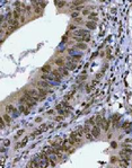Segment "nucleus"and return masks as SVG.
I'll use <instances>...</instances> for the list:
<instances>
[{
  "label": "nucleus",
  "instance_id": "obj_1",
  "mask_svg": "<svg viewBox=\"0 0 132 168\" xmlns=\"http://www.w3.org/2000/svg\"><path fill=\"white\" fill-rule=\"evenodd\" d=\"M72 34L75 36H77V37H86V36H89V29H82V28H80V29L75 31Z\"/></svg>",
  "mask_w": 132,
  "mask_h": 168
},
{
  "label": "nucleus",
  "instance_id": "obj_2",
  "mask_svg": "<svg viewBox=\"0 0 132 168\" xmlns=\"http://www.w3.org/2000/svg\"><path fill=\"white\" fill-rule=\"evenodd\" d=\"M6 111H7V113H8V114H9V113H14V116H18L19 111H17V109L15 108L14 105H11V104L6 105Z\"/></svg>",
  "mask_w": 132,
  "mask_h": 168
},
{
  "label": "nucleus",
  "instance_id": "obj_3",
  "mask_svg": "<svg viewBox=\"0 0 132 168\" xmlns=\"http://www.w3.org/2000/svg\"><path fill=\"white\" fill-rule=\"evenodd\" d=\"M90 133L93 134L94 138H98V136H100V127H99L98 125L93 126V129H91V132H90Z\"/></svg>",
  "mask_w": 132,
  "mask_h": 168
},
{
  "label": "nucleus",
  "instance_id": "obj_4",
  "mask_svg": "<svg viewBox=\"0 0 132 168\" xmlns=\"http://www.w3.org/2000/svg\"><path fill=\"white\" fill-rule=\"evenodd\" d=\"M37 84L38 87H41V88H44V89H47L50 86H51V84L49 82V81H44V80H40V81H37L36 82Z\"/></svg>",
  "mask_w": 132,
  "mask_h": 168
},
{
  "label": "nucleus",
  "instance_id": "obj_5",
  "mask_svg": "<svg viewBox=\"0 0 132 168\" xmlns=\"http://www.w3.org/2000/svg\"><path fill=\"white\" fill-rule=\"evenodd\" d=\"M60 104H61L62 108H63L66 112L69 113V112H71V111H72V106H71V105H69V103H68V102L63 100V102H62V103H60Z\"/></svg>",
  "mask_w": 132,
  "mask_h": 168
},
{
  "label": "nucleus",
  "instance_id": "obj_6",
  "mask_svg": "<svg viewBox=\"0 0 132 168\" xmlns=\"http://www.w3.org/2000/svg\"><path fill=\"white\" fill-rule=\"evenodd\" d=\"M18 111L20 113H23V114H25V115H27V114H29V108L27 107V106H25V105H23V104H20L18 106Z\"/></svg>",
  "mask_w": 132,
  "mask_h": 168
},
{
  "label": "nucleus",
  "instance_id": "obj_7",
  "mask_svg": "<svg viewBox=\"0 0 132 168\" xmlns=\"http://www.w3.org/2000/svg\"><path fill=\"white\" fill-rule=\"evenodd\" d=\"M51 75L53 76V77H55L58 80H61V78H63V76L60 73V71L58 70V69H53L51 72Z\"/></svg>",
  "mask_w": 132,
  "mask_h": 168
},
{
  "label": "nucleus",
  "instance_id": "obj_8",
  "mask_svg": "<svg viewBox=\"0 0 132 168\" xmlns=\"http://www.w3.org/2000/svg\"><path fill=\"white\" fill-rule=\"evenodd\" d=\"M54 63L57 65H59V68H61V67H66V62H64V59L63 58H58L57 60L54 61Z\"/></svg>",
  "mask_w": 132,
  "mask_h": 168
},
{
  "label": "nucleus",
  "instance_id": "obj_9",
  "mask_svg": "<svg viewBox=\"0 0 132 168\" xmlns=\"http://www.w3.org/2000/svg\"><path fill=\"white\" fill-rule=\"evenodd\" d=\"M41 71H42L43 73H45V75H47V73H51L52 72V69H51V65L50 64H45L42 67V69H41Z\"/></svg>",
  "mask_w": 132,
  "mask_h": 168
},
{
  "label": "nucleus",
  "instance_id": "obj_10",
  "mask_svg": "<svg viewBox=\"0 0 132 168\" xmlns=\"http://www.w3.org/2000/svg\"><path fill=\"white\" fill-rule=\"evenodd\" d=\"M58 70L60 71V73H61L63 77H68V76H69V70H68L67 67H61V68H59Z\"/></svg>",
  "mask_w": 132,
  "mask_h": 168
},
{
  "label": "nucleus",
  "instance_id": "obj_11",
  "mask_svg": "<svg viewBox=\"0 0 132 168\" xmlns=\"http://www.w3.org/2000/svg\"><path fill=\"white\" fill-rule=\"evenodd\" d=\"M86 27L88 28V29H95V28L97 27V25H96V22H91V20H88L87 23H86Z\"/></svg>",
  "mask_w": 132,
  "mask_h": 168
},
{
  "label": "nucleus",
  "instance_id": "obj_12",
  "mask_svg": "<svg viewBox=\"0 0 132 168\" xmlns=\"http://www.w3.org/2000/svg\"><path fill=\"white\" fill-rule=\"evenodd\" d=\"M37 91L43 98H45L47 96V94H49V90H46V89H44V88H41V87L37 88Z\"/></svg>",
  "mask_w": 132,
  "mask_h": 168
},
{
  "label": "nucleus",
  "instance_id": "obj_13",
  "mask_svg": "<svg viewBox=\"0 0 132 168\" xmlns=\"http://www.w3.org/2000/svg\"><path fill=\"white\" fill-rule=\"evenodd\" d=\"M66 67L67 68H68V70L69 71H73L76 69V67H77V64H76V63H73V62H70V61H68V62H67V64H66Z\"/></svg>",
  "mask_w": 132,
  "mask_h": 168
},
{
  "label": "nucleus",
  "instance_id": "obj_14",
  "mask_svg": "<svg viewBox=\"0 0 132 168\" xmlns=\"http://www.w3.org/2000/svg\"><path fill=\"white\" fill-rule=\"evenodd\" d=\"M28 142V138L26 136V138H24V140L22 141V142H19V143H17L16 145V149H18V148H22V147H24V145H26Z\"/></svg>",
  "mask_w": 132,
  "mask_h": 168
},
{
  "label": "nucleus",
  "instance_id": "obj_15",
  "mask_svg": "<svg viewBox=\"0 0 132 168\" xmlns=\"http://www.w3.org/2000/svg\"><path fill=\"white\" fill-rule=\"evenodd\" d=\"M1 117L4 118V121H5L7 124H9L10 122H11V117H10V115L8 114V113H7V114H2V116Z\"/></svg>",
  "mask_w": 132,
  "mask_h": 168
},
{
  "label": "nucleus",
  "instance_id": "obj_16",
  "mask_svg": "<svg viewBox=\"0 0 132 168\" xmlns=\"http://www.w3.org/2000/svg\"><path fill=\"white\" fill-rule=\"evenodd\" d=\"M13 15H14V19H16V20H20L22 16H23V14L18 13L17 10H14V11H13Z\"/></svg>",
  "mask_w": 132,
  "mask_h": 168
},
{
  "label": "nucleus",
  "instance_id": "obj_17",
  "mask_svg": "<svg viewBox=\"0 0 132 168\" xmlns=\"http://www.w3.org/2000/svg\"><path fill=\"white\" fill-rule=\"evenodd\" d=\"M76 46L78 47L79 50H86V49H87V44H86V43H78Z\"/></svg>",
  "mask_w": 132,
  "mask_h": 168
},
{
  "label": "nucleus",
  "instance_id": "obj_18",
  "mask_svg": "<svg viewBox=\"0 0 132 168\" xmlns=\"http://www.w3.org/2000/svg\"><path fill=\"white\" fill-rule=\"evenodd\" d=\"M82 131H84V134H87V133H90V132H91V130H90V127L88 124H86V125L82 127Z\"/></svg>",
  "mask_w": 132,
  "mask_h": 168
},
{
  "label": "nucleus",
  "instance_id": "obj_19",
  "mask_svg": "<svg viewBox=\"0 0 132 168\" xmlns=\"http://www.w3.org/2000/svg\"><path fill=\"white\" fill-rule=\"evenodd\" d=\"M88 16H89V20H91V22H95V20L97 19V14H96V13H91V14H89Z\"/></svg>",
  "mask_w": 132,
  "mask_h": 168
},
{
  "label": "nucleus",
  "instance_id": "obj_20",
  "mask_svg": "<svg viewBox=\"0 0 132 168\" xmlns=\"http://www.w3.org/2000/svg\"><path fill=\"white\" fill-rule=\"evenodd\" d=\"M87 124H88V125H93V126L96 125V120H95V117H91V118H89V120L87 121Z\"/></svg>",
  "mask_w": 132,
  "mask_h": 168
},
{
  "label": "nucleus",
  "instance_id": "obj_21",
  "mask_svg": "<svg viewBox=\"0 0 132 168\" xmlns=\"http://www.w3.org/2000/svg\"><path fill=\"white\" fill-rule=\"evenodd\" d=\"M66 4H67L66 1H54V5L57 6V7H59V8L63 7V6L66 5Z\"/></svg>",
  "mask_w": 132,
  "mask_h": 168
},
{
  "label": "nucleus",
  "instance_id": "obj_22",
  "mask_svg": "<svg viewBox=\"0 0 132 168\" xmlns=\"http://www.w3.org/2000/svg\"><path fill=\"white\" fill-rule=\"evenodd\" d=\"M34 11H35V14L41 15L43 13V9L41 8V7H34Z\"/></svg>",
  "mask_w": 132,
  "mask_h": 168
},
{
  "label": "nucleus",
  "instance_id": "obj_23",
  "mask_svg": "<svg viewBox=\"0 0 132 168\" xmlns=\"http://www.w3.org/2000/svg\"><path fill=\"white\" fill-rule=\"evenodd\" d=\"M47 5V2L46 1H38V6L37 7H41L42 9H44V7Z\"/></svg>",
  "mask_w": 132,
  "mask_h": 168
},
{
  "label": "nucleus",
  "instance_id": "obj_24",
  "mask_svg": "<svg viewBox=\"0 0 132 168\" xmlns=\"http://www.w3.org/2000/svg\"><path fill=\"white\" fill-rule=\"evenodd\" d=\"M41 133H42V130H41V129H37V130H36V131H34L33 133H32V136H34V138H35V136H38V134H41Z\"/></svg>",
  "mask_w": 132,
  "mask_h": 168
},
{
  "label": "nucleus",
  "instance_id": "obj_25",
  "mask_svg": "<svg viewBox=\"0 0 132 168\" xmlns=\"http://www.w3.org/2000/svg\"><path fill=\"white\" fill-rule=\"evenodd\" d=\"M122 151L125 154H129V156L132 154V151H131V149H130V148H124V149H122Z\"/></svg>",
  "mask_w": 132,
  "mask_h": 168
},
{
  "label": "nucleus",
  "instance_id": "obj_26",
  "mask_svg": "<svg viewBox=\"0 0 132 168\" xmlns=\"http://www.w3.org/2000/svg\"><path fill=\"white\" fill-rule=\"evenodd\" d=\"M6 124H7V123H6V122L4 121V118L1 117V121H0V126H1V130H4V129H5Z\"/></svg>",
  "mask_w": 132,
  "mask_h": 168
},
{
  "label": "nucleus",
  "instance_id": "obj_27",
  "mask_svg": "<svg viewBox=\"0 0 132 168\" xmlns=\"http://www.w3.org/2000/svg\"><path fill=\"white\" fill-rule=\"evenodd\" d=\"M71 17H72L73 19L78 18V17H79V13H78V11H73V13L71 14Z\"/></svg>",
  "mask_w": 132,
  "mask_h": 168
},
{
  "label": "nucleus",
  "instance_id": "obj_28",
  "mask_svg": "<svg viewBox=\"0 0 132 168\" xmlns=\"http://www.w3.org/2000/svg\"><path fill=\"white\" fill-rule=\"evenodd\" d=\"M86 138H87V139H88L89 141H93V140L95 139L94 136H93V134H91V133H87V134H86Z\"/></svg>",
  "mask_w": 132,
  "mask_h": 168
},
{
  "label": "nucleus",
  "instance_id": "obj_29",
  "mask_svg": "<svg viewBox=\"0 0 132 168\" xmlns=\"http://www.w3.org/2000/svg\"><path fill=\"white\" fill-rule=\"evenodd\" d=\"M23 133H24V130H20V131H18V133H17V134L15 136V139H18V138H19V136H22Z\"/></svg>",
  "mask_w": 132,
  "mask_h": 168
},
{
  "label": "nucleus",
  "instance_id": "obj_30",
  "mask_svg": "<svg viewBox=\"0 0 132 168\" xmlns=\"http://www.w3.org/2000/svg\"><path fill=\"white\" fill-rule=\"evenodd\" d=\"M84 8H85L84 6H78V7H75L73 9H75L76 11H78V13H79V10H82V9H84Z\"/></svg>",
  "mask_w": 132,
  "mask_h": 168
},
{
  "label": "nucleus",
  "instance_id": "obj_31",
  "mask_svg": "<svg viewBox=\"0 0 132 168\" xmlns=\"http://www.w3.org/2000/svg\"><path fill=\"white\" fill-rule=\"evenodd\" d=\"M54 120H55V121H62V120H63V115H59V116H55L54 117Z\"/></svg>",
  "mask_w": 132,
  "mask_h": 168
},
{
  "label": "nucleus",
  "instance_id": "obj_32",
  "mask_svg": "<svg viewBox=\"0 0 132 168\" xmlns=\"http://www.w3.org/2000/svg\"><path fill=\"white\" fill-rule=\"evenodd\" d=\"M82 4H84V1H72V2H71V5H82Z\"/></svg>",
  "mask_w": 132,
  "mask_h": 168
},
{
  "label": "nucleus",
  "instance_id": "obj_33",
  "mask_svg": "<svg viewBox=\"0 0 132 168\" xmlns=\"http://www.w3.org/2000/svg\"><path fill=\"white\" fill-rule=\"evenodd\" d=\"M69 29L75 32V31H77V27H76V25H73V24H72V25H70V26H69Z\"/></svg>",
  "mask_w": 132,
  "mask_h": 168
},
{
  "label": "nucleus",
  "instance_id": "obj_34",
  "mask_svg": "<svg viewBox=\"0 0 132 168\" xmlns=\"http://www.w3.org/2000/svg\"><path fill=\"white\" fill-rule=\"evenodd\" d=\"M122 126H123V129H127V127H130V126H131V124H130L129 122H127V123H124Z\"/></svg>",
  "mask_w": 132,
  "mask_h": 168
},
{
  "label": "nucleus",
  "instance_id": "obj_35",
  "mask_svg": "<svg viewBox=\"0 0 132 168\" xmlns=\"http://www.w3.org/2000/svg\"><path fill=\"white\" fill-rule=\"evenodd\" d=\"M4 145H5V147H9V145H10V141L9 140H5V142H4Z\"/></svg>",
  "mask_w": 132,
  "mask_h": 168
},
{
  "label": "nucleus",
  "instance_id": "obj_36",
  "mask_svg": "<svg viewBox=\"0 0 132 168\" xmlns=\"http://www.w3.org/2000/svg\"><path fill=\"white\" fill-rule=\"evenodd\" d=\"M111 161H112V163H118V161H120V160H118V158H116V157H112V160H111Z\"/></svg>",
  "mask_w": 132,
  "mask_h": 168
},
{
  "label": "nucleus",
  "instance_id": "obj_37",
  "mask_svg": "<svg viewBox=\"0 0 132 168\" xmlns=\"http://www.w3.org/2000/svg\"><path fill=\"white\" fill-rule=\"evenodd\" d=\"M75 22L76 23H81V22H82V18H81V17H78V18L75 19Z\"/></svg>",
  "mask_w": 132,
  "mask_h": 168
},
{
  "label": "nucleus",
  "instance_id": "obj_38",
  "mask_svg": "<svg viewBox=\"0 0 132 168\" xmlns=\"http://www.w3.org/2000/svg\"><path fill=\"white\" fill-rule=\"evenodd\" d=\"M89 14V10H87V9H85L84 10V11H82V15H84V16H87V15Z\"/></svg>",
  "mask_w": 132,
  "mask_h": 168
},
{
  "label": "nucleus",
  "instance_id": "obj_39",
  "mask_svg": "<svg viewBox=\"0 0 132 168\" xmlns=\"http://www.w3.org/2000/svg\"><path fill=\"white\" fill-rule=\"evenodd\" d=\"M90 41V36H86V37H84V42H89Z\"/></svg>",
  "mask_w": 132,
  "mask_h": 168
},
{
  "label": "nucleus",
  "instance_id": "obj_40",
  "mask_svg": "<svg viewBox=\"0 0 132 168\" xmlns=\"http://www.w3.org/2000/svg\"><path fill=\"white\" fill-rule=\"evenodd\" d=\"M19 22H20V23H24V22H25V16H22V18H20V20H19Z\"/></svg>",
  "mask_w": 132,
  "mask_h": 168
},
{
  "label": "nucleus",
  "instance_id": "obj_41",
  "mask_svg": "<svg viewBox=\"0 0 132 168\" xmlns=\"http://www.w3.org/2000/svg\"><path fill=\"white\" fill-rule=\"evenodd\" d=\"M91 87H93V86H87V91H88V93L91 91Z\"/></svg>",
  "mask_w": 132,
  "mask_h": 168
},
{
  "label": "nucleus",
  "instance_id": "obj_42",
  "mask_svg": "<svg viewBox=\"0 0 132 168\" xmlns=\"http://www.w3.org/2000/svg\"><path fill=\"white\" fill-rule=\"evenodd\" d=\"M42 121V118H41V117H37V118H35V122H36V123H38V122H41Z\"/></svg>",
  "mask_w": 132,
  "mask_h": 168
},
{
  "label": "nucleus",
  "instance_id": "obj_43",
  "mask_svg": "<svg viewBox=\"0 0 132 168\" xmlns=\"http://www.w3.org/2000/svg\"><path fill=\"white\" fill-rule=\"evenodd\" d=\"M47 114H54V111H49V112H47Z\"/></svg>",
  "mask_w": 132,
  "mask_h": 168
},
{
  "label": "nucleus",
  "instance_id": "obj_44",
  "mask_svg": "<svg viewBox=\"0 0 132 168\" xmlns=\"http://www.w3.org/2000/svg\"><path fill=\"white\" fill-rule=\"evenodd\" d=\"M112 147H113V148H115V147H116V143H115V142H112Z\"/></svg>",
  "mask_w": 132,
  "mask_h": 168
},
{
  "label": "nucleus",
  "instance_id": "obj_45",
  "mask_svg": "<svg viewBox=\"0 0 132 168\" xmlns=\"http://www.w3.org/2000/svg\"><path fill=\"white\" fill-rule=\"evenodd\" d=\"M80 79L81 80H85L86 79V76H82V77H80Z\"/></svg>",
  "mask_w": 132,
  "mask_h": 168
}]
</instances>
